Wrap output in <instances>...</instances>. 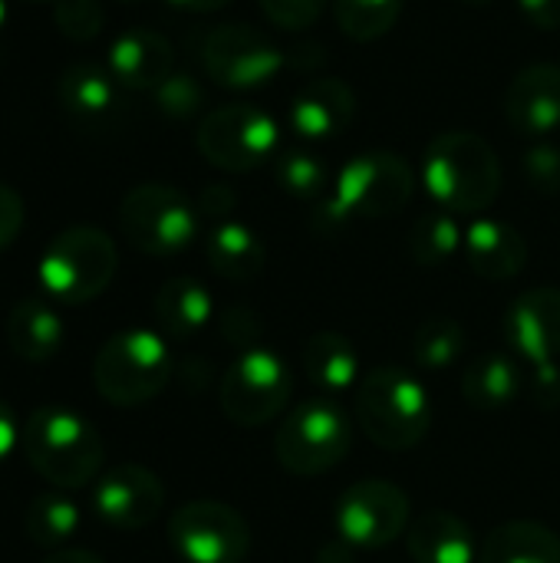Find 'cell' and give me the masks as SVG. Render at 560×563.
<instances>
[{"label":"cell","mask_w":560,"mask_h":563,"mask_svg":"<svg viewBox=\"0 0 560 563\" xmlns=\"http://www.w3.org/2000/svg\"><path fill=\"white\" fill-rule=\"evenodd\" d=\"M20 445L30 468L63 492L89 485L106 455L99 429L83 412L56 402L30 412Z\"/></svg>","instance_id":"2"},{"label":"cell","mask_w":560,"mask_h":563,"mask_svg":"<svg viewBox=\"0 0 560 563\" xmlns=\"http://www.w3.org/2000/svg\"><path fill=\"white\" fill-rule=\"evenodd\" d=\"M205 73L228 89H254L284 69V53L248 23H221L201 43Z\"/></svg>","instance_id":"12"},{"label":"cell","mask_w":560,"mask_h":563,"mask_svg":"<svg viewBox=\"0 0 560 563\" xmlns=\"http://www.w3.org/2000/svg\"><path fill=\"white\" fill-rule=\"evenodd\" d=\"M231 208H234V191H231L228 185H208V188L198 195V214L215 218L218 224L228 221Z\"/></svg>","instance_id":"40"},{"label":"cell","mask_w":560,"mask_h":563,"mask_svg":"<svg viewBox=\"0 0 560 563\" xmlns=\"http://www.w3.org/2000/svg\"><path fill=\"white\" fill-rule=\"evenodd\" d=\"M294 393L290 366L274 350H244L221 376L218 402L221 412L241 429H261L277 419Z\"/></svg>","instance_id":"9"},{"label":"cell","mask_w":560,"mask_h":563,"mask_svg":"<svg viewBox=\"0 0 560 563\" xmlns=\"http://www.w3.org/2000/svg\"><path fill=\"white\" fill-rule=\"evenodd\" d=\"M43 563H102L99 554H92V551H79V548H66V551H56V554H50Z\"/></svg>","instance_id":"44"},{"label":"cell","mask_w":560,"mask_h":563,"mask_svg":"<svg viewBox=\"0 0 560 563\" xmlns=\"http://www.w3.org/2000/svg\"><path fill=\"white\" fill-rule=\"evenodd\" d=\"M317 563H353V544L347 541V538H330L323 548H320V554H317Z\"/></svg>","instance_id":"43"},{"label":"cell","mask_w":560,"mask_h":563,"mask_svg":"<svg viewBox=\"0 0 560 563\" xmlns=\"http://www.w3.org/2000/svg\"><path fill=\"white\" fill-rule=\"evenodd\" d=\"M462 393H465L469 406H475L482 412H498V409L515 406V399L521 393V373L512 356L485 353L465 369Z\"/></svg>","instance_id":"27"},{"label":"cell","mask_w":560,"mask_h":563,"mask_svg":"<svg viewBox=\"0 0 560 563\" xmlns=\"http://www.w3.org/2000/svg\"><path fill=\"white\" fill-rule=\"evenodd\" d=\"M53 20L63 36L86 43L102 30V7L99 0H53Z\"/></svg>","instance_id":"33"},{"label":"cell","mask_w":560,"mask_h":563,"mask_svg":"<svg viewBox=\"0 0 560 563\" xmlns=\"http://www.w3.org/2000/svg\"><path fill=\"white\" fill-rule=\"evenodd\" d=\"M300 366H304V376L327 389V393H340L347 386L356 383L360 376V360H356V350L353 343L337 333V330H320L314 333L307 343H304V353H300Z\"/></svg>","instance_id":"26"},{"label":"cell","mask_w":560,"mask_h":563,"mask_svg":"<svg viewBox=\"0 0 560 563\" xmlns=\"http://www.w3.org/2000/svg\"><path fill=\"white\" fill-rule=\"evenodd\" d=\"M462 353H465V330L452 317H432L413 336V356L422 369H449Z\"/></svg>","instance_id":"32"},{"label":"cell","mask_w":560,"mask_h":563,"mask_svg":"<svg viewBox=\"0 0 560 563\" xmlns=\"http://www.w3.org/2000/svg\"><path fill=\"white\" fill-rule=\"evenodd\" d=\"M505 119L515 132L545 139L560 129V66L531 63L505 89Z\"/></svg>","instance_id":"16"},{"label":"cell","mask_w":560,"mask_h":563,"mask_svg":"<svg viewBox=\"0 0 560 563\" xmlns=\"http://www.w3.org/2000/svg\"><path fill=\"white\" fill-rule=\"evenodd\" d=\"M356 115V92L333 76L307 79L287 109L290 129L304 139H333L340 135Z\"/></svg>","instance_id":"17"},{"label":"cell","mask_w":560,"mask_h":563,"mask_svg":"<svg viewBox=\"0 0 560 563\" xmlns=\"http://www.w3.org/2000/svg\"><path fill=\"white\" fill-rule=\"evenodd\" d=\"M518 10L535 30H560V0H518Z\"/></svg>","instance_id":"41"},{"label":"cell","mask_w":560,"mask_h":563,"mask_svg":"<svg viewBox=\"0 0 560 563\" xmlns=\"http://www.w3.org/2000/svg\"><path fill=\"white\" fill-rule=\"evenodd\" d=\"M353 432L347 412L330 399L300 402L274 435V455L284 472L297 478L327 475L350 452Z\"/></svg>","instance_id":"8"},{"label":"cell","mask_w":560,"mask_h":563,"mask_svg":"<svg viewBox=\"0 0 560 563\" xmlns=\"http://www.w3.org/2000/svg\"><path fill=\"white\" fill-rule=\"evenodd\" d=\"M221 336L231 343V346H244V350H254L251 343L261 336V317L251 310V307H228L221 313Z\"/></svg>","instance_id":"37"},{"label":"cell","mask_w":560,"mask_h":563,"mask_svg":"<svg viewBox=\"0 0 560 563\" xmlns=\"http://www.w3.org/2000/svg\"><path fill=\"white\" fill-rule=\"evenodd\" d=\"M422 181L439 211L482 214L502 191V165L488 139L449 129L429 142L422 155Z\"/></svg>","instance_id":"1"},{"label":"cell","mask_w":560,"mask_h":563,"mask_svg":"<svg viewBox=\"0 0 560 563\" xmlns=\"http://www.w3.org/2000/svg\"><path fill=\"white\" fill-rule=\"evenodd\" d=\"M7 343L26 363H46L63 346V320L50 300L26 297L7 317Z\"/></svg>","instance_id":"22"},{"label":"cell","mask_w":560,"mask_h":563,"mask_svg":"<svg viewBox=\"0 0 560 563\" xmlns=\"http://www.w3.org/2000/svg\"><path fill=\"white\" fill-rule=\"evenodd\" d=\"M257 3L267 13V20L284 26V30L310 26L323 13V7H327V0H257Z\"/></svg>","instance_id":"36"},{"label":"cell","mask_w":560,"mask_h":563,"mask_svg":"<svg viewBox=\"0 0 560 563\" xmlns=\"http://www.w3.org/2000/svg\"><path fill=\"white\" fill-rule=\"evenodd\" d=\"M155 106H158L165 115H172V119H188V115H195V112L205 106V89L198 86L195 76L175 69V73L155 89Z\"/></svg>","instance_id":"34"},{"label":"cell","mask_w":560,"mask_h":563,"mask_svg":"<svg viewBox=\"0 0 560 563\" xmlns=\"http://www.w3.org/2000/svg\"><path fill=\"white\" fill-rule=\"evenodd\" d=\"M211 317H215V300L208 287L195 277H172L155 294V320L175 340L201 333L211 323Z\"/></svg>","instance_id":"25"},{"label":"cell","mask_w":560,"mask_h":563,"mask_svg":"<svg viewBox=\"0 0 560 563\" xmlns=\"http://www.w3.org/2000/svg\"><path fill=\"white\" fill-rule=\"evenodd\" d=\"M17 442H23V429L13 416V409L0 399V465L13 455Z\"/></svg>","instance_id":"42"},{"label":"cell","mask_w":560,"mask_h":563,"mask_svg":"<svg viewBox=\"0 0 560 563\" xmlns=\"http://www.w3.org/2000/svg\"><path fill=\"white\" fill-rule=\"evenodd\" d=\"M119 251L116 241L92 224L63 228L40 254L36 277L50 300L56 303H89L96 300L116 277Z\"/></svg>","instance_id":"5"},{"label":"cell","mask_w":560,"mask_h":563,"mask_svg":"<svg viewBox=\"0 0 560 563\" xmlns=\"http://www.w3.org/2000/svg\"><path fill=\"white\" fill-rule=\"evenodd\" d=\"M122 3H139V0H122Z\"/></svg>","instance_id":"48"},{"label":"cell","mask_w":560,"mask_h":563,"mask_svg":"<svg viewBox=\"0 0 560 563\" xmlns=\"http://www.w3.org/2000/svg\"><path fill=\"white\" fill-rule=\"evenodd\" d=\"M462 254L469 267L485 280H515L528 264V241L525 234L498 218H479L465 228Z\"/></svg>","instance_id":"20"},{"label":"cell","mask_w":560,"mask_h":563,"mask_svg":"<svg viewBox=\"0 0 560 563\" xmlns=\"http://www.w3.org/2000/svg\"><path fill=\"white\" fill-rule=\"evenodd\" d=\"M23 531L40 548H63L79 531V508L59 492L36 495L23 515Z\"/></svg>","instance_id":"28"},{"label":"cell","mask_w":560,"mask_h":563,"mask_svg":"<svg viewBox=\"0 0 560 563\" xmlns=\"http://www.w3.org/2000/svg\"><path fill=\"white\" fill-rule=\"evenodd\" d=\"M3 20H7V0H0V26H3Z\"/></svg>","instance_id":"47"},{"label":"cell","mask_w":560,"mask_h":563,"mask_svg":"<svg viewBox=\"0 0 560 563\" xmlns=\"http://www.w3.org/2000/svg\"><path fill=\"white\" fill-rule=\"evenodd\" d=\"M531 396L541 409H560V369L558 363H541L535 366L531 379Z\"/></svg>","instance_id":"39"},{"label":"cell","mask_w":560,"mask_h":563,"mask_svg":"<svg viewBox=\"0 0 560 563\" xmlns=\"http://www.w3.org/2000/svg\"><path fill=\"white\" fill-rule=\"evenodd\" d=\"M409 531V495L383 478L356 482L337 505V534L353 548H386Z\"/></svg>","instance_id":"13"},{"label":"cell","mask_w":560,"mask_h":563,"mask_svg":"<svg viewBox=\"0 0 560 563\" xmlns=\"http://www.w3.org/2000/svg\"><path fill=\"white\" fill-rule=\"evenodd\" d=\"M96 515L119 531L149 528L165 508V488L155 472L135 462H122L109 468L92 488Z\"/></svg>","instance_id":"14"},{"label":"cell","mask_w":560,"mask_h":563,"mask_svg":"<svg viewBox=\"0 0 560 563\" xmlns=\"http://www.w3.org/2000/svg\"><path fill=\"white\" fill-rule=\"evenodd\" d=\"M399 13H403V0H333L337 26L356 43H370L389 33Z\"/></svg>","instance_id":"31"},{"label":"cell","mask_w":560,"mask_h":563,"mask_svg":"<svg viewBox=\"0 0 560 563\" xmlns=\"http://www.w3.org/2000/svg\"><path fill=\"white\" fill-rule=\"evenodd\" d=\"M479 563H560V538L541 521H508L485 534Z\"/></svg>","instance_id":"24"},{"label":"cell","mask_w":560,"mask_h":563,"mask_svg":"<svg viewBox=\"0 0 560 563\" xmlns=\"http://www.w3.org/2000/svg\"><path fill=\"white\" fill-rule=\"evenodd\" d=\"M462 244L465 231L449 211H429L416 218V224L409 228V257L422 267H439L452 261L462 251Z\"/></svg>","instance_id":"29"},{"label":"cell","mask_w":560,"mask_h":563,"mask_svg":"<svg viewBox=\"0 0 560 563\" xmlns=\"http://www.w3.org/2000/svg\"><path fill=\"white\" fill-rule=\"evenodd\" d=\"M198 152L221 172H254L281 142L274 115L251 102H231L208 112L198 125Z\"/></svg>","instance_id":"10"},{"label":"cell","mask_w":560,"mask_h":563,"mask_svg":"<svg viewBox=\"0 0 560 563\" xmlns=\"http://www.w3.org/2000/svg\"><path fill=\"white\" fill-rule=\"evenodd\" d=\"M168 3H175V7H182V10H195V13H208V10L228 7L231 0H168Z\"/></svg>","instance_id":"45"},{"label":"cell","mask_w":560,"mask_h":563,"mask_svg":"<svg viewBox=\"0 0 560 563\" xmlns=\"http://www.w3.org/2000/svg\"><path fill=\"white\" fill-rule=\"evenodd\" d=\"M406 548L416 563H479V544L469 525L449 511H429L406 531Z\"/></svg>","instance_id":"21"},{"label":"cell","mask_w":560,"mask_h":563,"mask_svg":"<svg viewBox=\"0 0 560 563\" xmlns=\"http://www.w3.org/2000/svg\"><path fill=\"white\" fill-rule=\"evenodd\" d=\"M525 178L538 195H560V148L558 145H531L521 158Z\"/></svg>","instance_id":"35"},{"label":"cell","mask_w":560,"mask_h":563,"mask_svg":"<svg viewBox=\"0 0 560 563\" xmlns=\"http://www.w3.org/2000/svg\"><path fill=\"white\" fill-rule=\"evenodd\" d=\"M109 73L125 89H158L175 73V49L168 36L149 26H135L116 36L109 49Z\"/></svg>","instance_id":"18"},{"label":"cell","mask_w":560,"mask_h":563,"mask_svg":"<svg viewBox=\"0 0 560 563\" xmlns=\"http://www.w3.org/2000/svg\"><path fill=\"white\" fill-rule=\"evenodd\" d=\"M416 175L406 158L386 148L353 155L333 188L330 198L320 205V218L327 224H350V221H380L403 211L413 198Z\"/></svg>","instance_id":"4"},{"label":"cell","mask_w":560,"mask_h":563,"mask_svg":"<svg viewBox=\"0 0 560 563\" xmlns=\"http://www.w3.org/2000/svg\"><path fill=\"white\" fill-rule=\"evenodd\" d=\"M353 412L363 435L386 452L416 449L432 426L426 386L396 366H376L360 379Z\"/></svg>","instance_id":"3"},{"label":"cell","mask_w":560,"mask_h":563,"mask_svg":"<svg viewBox=\"0 0 560 563\" xmlns=\"http://www.w3.org/2000/svg\"><path fill=\"white\" fill-rule=\"evenodd\" d=\"M168 544L185 563H241L251 551V528L231 505L188 501L168 518Z\"/></svg>","instance_id":"11"},{"label":"cell","mask_w":560,"mask_h":563,"mask_svg":"<svg viewBox=\"0 0 560 563\" xmlns=\"http://www.w3.org/2000/svg\"><path fill=\"white\" fill-rule=\"evenodd\" d=\"M56 96L63 109L86 129H102L109 125L119 109H122V86L109 73V66L96 63H73L63 69L56 82Z\"/></svg>","instance_id":"19"},{"label":"cell","mask_w":560,"mask_h":563,"mask_svg":"<svg viewBox=\"0 0 560 563\" xmlns=\"http://www.w3.org/2000/svg\"><path fill=\"white\" fill-rule=\"evenodd\" d=\"M119 228L135 251L149 257H172L195 241L198 205L172 185L145 181L125 191L119 205Z\"/></svg>","instance_id":"7"},{"label":"cell","mask_w":560,"mask_h":563,"mask_svg":"<svg viewBox=\"0 0 560 563\" xmlns=\"http://www.w3.org/2000/svg\"><path fill=\"white\" fill-rule=\"evenodd\" d=\"M505 340L515 353L541 363H558L560 356V290L535 287L512 300L505 310Z\"/></svg>","instance_id":"15"},{"label":"cell","mask_w":560,"mask_h":563,"mask_svg":"<svg viewBox=\"0 0 560 563\" xmlns=\"http://www.w3.org/2000/svg\"><path fill=\"white\" fill-rule=\"evenodd\" d=\"M20 228H23V198L17 188L0 181V251L20 238Z\"/></svg>","instance_id":"38"},{"label":"cell","mask_w":560,"mask_h":563,"mask_svg":"<svg viewBox=\"0 0 560 563\" xmlns=\"http://www.w3.org/2000/svg\"><path fill=\"white\" fill-rule=\"evenodd\" d=\"M459 3H469V7H485V3H495V0H459Z\"/></svg>","instance_id":"46"},{"label":"cell","mask_w":560,"mask_h":563,"mask_svg":"<svg viewBox=\"0 0 560 563\" xmlns=\"http://www.w3.org/2000/svg\"><path fill=\"white\" fill-rule=\"evenodd\" d=\"M274 175H277V185L297 201H320L323 205L330 198V188H333L327 165L307 148L281 152L274 162Z\"/></svg>","instance_id":"30"},{"label":"cell","mask_w":560,"mask_h":563,"mask_svg":"<svg viewBox=\"0 0 560 563\" xmlns=\"http://www.w3.org/2000/svg\"><path fill=\"white\" fill-rule=\"evenodd\" d=\"M172 379V353L155 330H122L102 343L92 363L96 393L119 406L135 409L152 402Z\"/></svg>","instance_id":"6"},{"label":"cell","mask_w":560,"mask_h":563,"mask_svg":"<svg viewBox=\"0 0 560 563\" xmlns=\"http://www.w3.org/2000/svg\"><path fill=\"white\" fill-rule=\"evenodd\" d=\"M205 257L208 267L234 284L254 280L264 264H267V247L264 241L241 221H221L211 228L208 241H205Z\"/></svg>","instance_id":"23"}]
</instances>
